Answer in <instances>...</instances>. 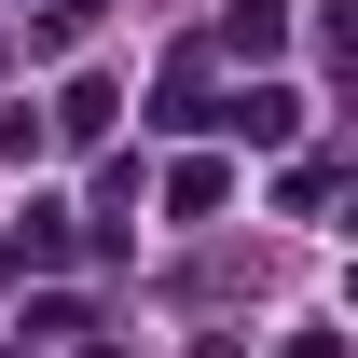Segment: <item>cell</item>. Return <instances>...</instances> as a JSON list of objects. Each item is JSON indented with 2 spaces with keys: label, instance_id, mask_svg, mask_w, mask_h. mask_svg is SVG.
Masks as SVG:
<instances>
[{
  "label": "cell",
  "instance_id": "8992f818",
  "mask_svg": "<svg viewBox=\"0 0 358 358\" xmlns=\"http://www.w3.org/2000/svg\"><path fill=\"white\" fill-rule=\"evenodd\" d=\"M42 152H55V124L28 110V96H14V110H0V166H42Z\"/></svg>",
  "mask_w": 358,
  "mask_h": 358
},
{
  "label": "cell",
  "instance_id": "277c9868",
  "mask_svg": "<svg viewBox=\"0 0 358 358\" xmlns=\"http://www.w3.org/2000/svg\"><path fill=\"white\" fill-rule=\"evenodd\" d=\"M221 42H234V55H275V42H289V0H234Z\"/></svg>",
  "mask_w": 358,
  "mask_h": 358
},
{
  "label": "cell",
  "instance_id": "5b68a950",
  "mask_svg": "<svg viewBox=\"0 0 358 358\" xmlns=\"http://www.w3.org/2000/svg\"><path fill=\"white\" fill-rule=\"evenodd\" d=\"M110 110H124V96H110V83H96V69H83V83L55 96V138H110Z\"/></svg>",
  "mask_w": 358,
  "mask_h": 358
},
{
  "label": "cell",
  "instance_id": "52a82bcc",
  "mask_svg": "<svg viewBox=\"0 0 358 358\" xmlns=\"http://www.w3.org/2000/svg\"><path fill=\"white\" fill-rule=\"evenodd\" d=\"M207 110H221V96L193 83V69H179V83H166V96H152V124H166V138H193V124H207Z\"/></svg>",
  "mask_w": 358,
  "mask_h": 358
},
{
  "label": "cell",
  "instance_id": "3957f363",
  "mask_svg": "<svg viewBox=\"0 0 358 358\" xmlns=\"http://www.w3.org/2000/svg\"><path fill=\"white\" fill-rule=\"evenodd\" d=\"M69 248H83L69 207H28V221H14V262H69Z\"/></svg>",
  "mask_w": 358,
  "mask_h": 358
},
{
  "label": "cell",
  "instance_id": "7a4b0ae2",
  "mask_svg": "<svg viewBox=\"0 0 358 358\" xmlns=\"http://www.w3.org/2000/svg\"><path fill=\"white\" fill-rule=\"evenodd\" d=\"M221 193H234V166H207V152H193V166L166 179V221H207V207H221Z\"/></svg>",
  "mask_w": 358,
  "mask_h": 358
},
{
  "label": "cell",
  "instance_id": "6da1fadb",
  "mask_svg": "<svg viewBox=\"0 0 358 358\" xmlns=\"http://www.w3.org/2000/svg\"><path fill=\"white\" fill-rule=\"evenodd\" d=\"M303 110H317L303 83H248V96H221L207 124H234V138H248V152H289V138H303Z\"/></svg>",
  "mask_w": 358,
  "mask_h": 358
}]
</instances>
